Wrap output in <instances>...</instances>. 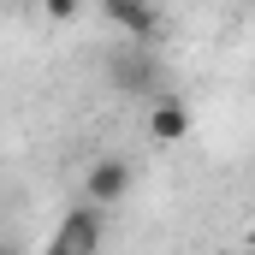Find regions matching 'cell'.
<instances>
[{"label":"cell","mask_w":255,"mask_h":255,"mask_svg":"<svg viewBox=\"0 0 255 255\" xmlns=\"http://www.w3.org/2000/svg\"><path fill=\"white\" fill-rule=\"evenodd\" d=\"M83 196H89L95 208H119V202L130 196V160L101 154V160L89 166V178H83Z\"/></svg>","instance_id":"cell-2"},{"label":"cell","mask_w":255,"mask_h":255,"mask_svg":"<svg viewBox=\"0 0 255 255\" xmlns=\"http://www.w3.org/2000/svg\"><path fill=\"white\" fill-rule=\"evenodd\" d=\"M107 6V18L125 30L130 42H154L160 36V12H154V0H101Z\"/></svg>","instance_id":"cell-5"},{"label":"cell","mask_w":255,"mask_h":255,"mask_svg":"<svg viewBox=\"0 0 255 255\" xmlns=\"http://www.w3.org/2000/svg\"><path fill=\"white\" fill-rule=\"evenodd\" d=\"M148 136L154 142H184L190 136V101L172 95V89H154L148 95Z\"/></svg>","instance_id":"cell-3"},{"label":"cell","mask_w":255,"mask_h":255,"mask_svg":"<svg viewBox=\"0 0 255 255\" xmlns=\"http://www.w3.org/2000/svg\"><path fill=\"white\" fill-rule=\"evenodd\" d=\"M101 214H107V208H95V202L83 196V208H65V220L54 226V238H48V244H54V250H65V255L101 250V232H107V226H101Z\"/></svg>","instance_id":"cell-1"},{"label":"cell","mask_w":255,"mask_h":255,"mask_svg":"<svg viewBox=\"0 0 255 255\" xmlns=\"http://www.w3.org/2000/svg\"><path fill=\"white\" fill-rule=\"evenodd\" d=\"M107 83H113L119 95H154V89H160V71H154V60H148L142 48H130V54H119V60L107 65Z\"/></svg>","instance_id":"cell-4"},{"label":"cell","mask_w":255,"mask_h":255,"mask_svg":"<svg viewBox=\"0 0 255 255\" xmlns=\"http://www.w3.org/2000/svg\"><path fill=\"white\" fill-rule=\"evenodd\" d=\"M77 6H83V0H42V12H48L54 24H71V18H77Z\"/></svg>","instance_id":"cell-6"}]
</instances>
